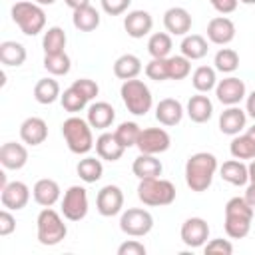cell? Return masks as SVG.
Segmentation results:
<instances>
[{
  "label": "cell",
  "mask_w": 255,
  "mask_h": 255,
  "mask_svg": "<svg viewBox=\"0 0 255 255\" xmlns=\"http://www.w3.org/2000/svg\"><path fill=\"white\" fill-rule=\"evenodd\" d=\"M217 171V157L209 151H197L185 161V183L191 191H207Z\"/></svg>",
  "instance_id": "cell-1"
},
{
  "label": "cell",
  "mask_w": 255,
  "mask_h": 255,
  "mask_svg": "<svg viewBox=\"0 0 255 255\" xmlns=\"http://www.w3.org/2000/svg\"><path fill=\"white\" fill-rule=\"evenodd\" d=\"M253 207L245 201V197H231L225 203V233L231 239H243L251 231Z\"/></svg>",
  "instance_id": "cell-2"
},
{
  "label": "cell",
  "mask_w": 255,
  "mask_h": 255,
  "mask_svg": "<svg viewBox=\"0 0 255 255\" xmlns=\"http://www.w3.org/2000/svg\"><path fill=\"white\" fill-rule=\"evenodd\" d=\"M92 129L94 128L84 118L70 116L68 120H64V124H62V135L66 139L68 149L72 153H76V155H86L96 145Z\"/></svg>",
  "instance_id": "cell-3"
},
{
  "label": "cell",
  "mask_w": 255,
  "mask_h": 255,
  "mask_svg": "<svg viewBox=\"0 0 255 255\" xmlns=\"http://www.w3.org/2000/svg\"><path fill=\"white\" fill-rule=\"evenodd\" d=\"M137 197L147 207H163L175 201V185L169 179L161 177H145L139 179Z\"/></svg>",
  "instance_id": "cell-4"
},
{
  "label": "cell",
  "mask_w": 255,
  "mask_h": 255,
  "mask_svg": "<svg viewBox=\"0 0 255 255\" xmlns=\"http://www.w3.org/2000/svg\"><path fill=\"white\" fill-rule=\"evenodd\" d=\"M10 14H12L14 24H16V26L20 28V32L26 34V36H36V34H40V32L44 30V26H46V12H44V8H42L40 4H36V2L18 0V2L12 6Z\"/></svg>",
  "instance_id": "cell-5"
},
{
  "label": "cell",
  "mask_w": 255,
  "mask_h": 255,
  "mask_svg": "<svg viewBox=\"0 0 255 255\" xmlns=\"http://www.w3.org/2000/svg\"><path fill=\"white\" fill-rule=\"evenodd\" d=\"M120 96H122V102L128 108V112L133 116H145L153 106L151 90L147 88V84H143L141 80H135V78L126 80L122 84Z\"/></svg>",
  "instance_id": "cell-6"
},
{
  "label": "cell",
  "mask_w": 255,
  "mask_h": 255,
  "mask_svg": "<svg viewBox=\"0 0 255 255\" xmlns=\"http://www.w3.org/2000/svg\"><path fill=\"white\" fill-rule=\"evenodd\" d=\"M36 235L42 245L52 247V245H58L68 235V227L56 209L44 207L36 219Z\"/></svg>",
  "instance_id": "cell-7"
},
{
  "label": "cell",
  "mask_w": 255,
  "mask_h": 255,
  "mask_svg": "<svg viewBox=\"0 0 255 255\" xmlns=\"http://www.w3.org/2000/svg\"><path fill=\"white\" fill-rule=\"evenodd\" d=\"M120 229L129 237H143L153 229V217L143 207H129L120 217Z\"/></svg>",
  "instance_id": "cell-8"
},
{
  "label": "cell",
  "mask_w": 255,
  "mask_h": 255,
  "mask_svg": "<svg viewBox=\"0 0 255 255\" xmlns=\"http://www.w3.org/2000/svg\"><path fill=\"white\" fill-rule=\"evenodd\" d=\"M88 191L82 185H70L62 197V215L68 221H80L88 215Z\"/></svg>",
  "instance_id": "cell-9"
},
{
  "label": "cell",
  "mask_w": 255,
  "mask_h": 255,
  "mask_svg": "<svg viewBox=\"0 0 255 255\" xmlns=\"http://www.w3.org/2000/svg\"><path fill=\"white\" fill-rule=\"evenodd\" d=\"M171 145V137L163 128H145L139 131L137 143L135 147L139 149V153H149V155H157L167 151Z\"/></svg>",
  "instance_id": "cell-10"
},
{
  "label": "cell",
  "mask_w": 255,
  "mask_h": 255,
  "mask_svg": "<svg viewBox=\"0 0 255 255\" xmlns=\"http://www.w3.org/2000/svg\"><path fill=\"white\" fill-rule=\"evenodd\" d=\"M124 207V191L118 185H104L96 195V209L104 217H114Z\"/></svg>",
  "instance_id": "cell-11"
},
{
  "label": "cell",
  "mask_w": 255,
  "mask_h": 255,
  "mask_svg": "<svg viewBox=\"0 0 255 255\" xmlns=\"http://www.w3.org/2000/svg\"><path fill=\"white\" fill-rule=\"evenodd\" d=\"M179 235H181V241L191 247V249H197V247H203L209 239V225L203 217H189L183 221L181 229H179Z\"/></svg>",
  "instance_id": "cell-12"
},
{
  "label": "cell",
  "mask_w": 255,
  "mask_h": 255,
  "mask_svg": "<svg viewBox=\"0 0 255 255\" xmlns=\"http://www.w3.org/2000/svg\"><path fill=\"white\" fill-rule=\"evenodd\" d=\"M215 96H217V100L223 106H239V102L247 98L245 82L239 80V78H235V76L223 78L215 86Z\"/></svg>",
  "instance_id": "cell-13"
},
{
  "label": "cell",
  "mask_w": 255,
  "mask_h": 255,
  "mask_svg": "<svg viewBox=\"0 0 255 255\" xmlns=\"http://www.w3.org/2000/svg\"><path fill=\"white\" fill-rule=\"evenodd\" d=\"M0 201L2 207L10 211H20L30 201V187L24 181H10L4 189H0Z\"/></svg>",
  "instance_id": "cell-14"
},
{
  "label": "cell",
  "mask_w": 255,
  "mask_h": 255,
  "mask_svg": "<svg viewBox=\"0 0 255 255\" xmlns=\"http://www.w3.org/2000/svg\"><path fill=\"white\" fill-rule=\"evenodd\" d=\"M191 14L181 6H171L163 12V26L171 36H185L191 30Z\"/></svg>",
  "instance_id": "cell-15"
},
{
  "label": "cell",
  "mask_w": 255,
  "mask_h": 255,
  "mask_svg": "<svg viewBox=\"0 0 255 255\" xmlns=\"http://www.w3.org/2000/svg\"><path fill=\"white\" fill-rule=\"evenodd\" d=\"M235 38V24L227 16H215L207 24V40L217 46H227Z\"/></svg>",
  "instance_id": "cell-16"
},
{
  "label": "cell",
  "mask_w": 255,
  "mask_h": 255,
  "mask_svg": "<svg viewBox=\"0 0 255 255\" xmlns=\"http://www.w3.org/2000/svg\"><path fill=\"white\" fill-rule=\"evenodd\" d=\"M124 28L128 32V36L139 40L143 36H147L153 28V18L147 10H131L128 12V16L124 18Z\"/></svg>",
  "instance_id": "cell-17"
},
{
  "label": "cell",
  "mask_w": 255,
  "mask_h": 255,
  "mask_svg": "<svg viewBox=\"0 0 255 255\" xmlns=\"http://www.w3.org/2000/svg\"><path fill=\"white\" fill-rule=\"evenodd\" d=\"M247 126V112L239 106H227L219 116V129L225 135H237Z\"/></svg>",
  "instance_id": "cell-18"
},
{
  "label": "cell",
  "mask_w": 255,
  "mask_h": 255,
  "mask_svg": "<svg viewBox=\"0 0 255 255\" xmlns=\"http://www.w3.org/2000/svg\"><path fill=\"white\" fill-rule=\"evenodd\" d=\"M183 114H185V110H183L181 102L175 98H163L155 106V120L165 128L177 126L183 120Z\"/></svg>",
  "instance_id": "cell-19"
},
{
  "label": "cell",
  "mask_w": 255,
  "mask_h": 255,
  "mask_svg": "<svg viewBox=\"0 0 255 255\" xmlns=\"http://www.w3.org/2000/svg\"><path fill=\"white\" fill-rule=\"evenodd\" d=\"M48 137V124L42 118L30 116L20 124V139L28 145H40Z\"/></svg>",
  "instance_id": "cell-20"
},
{
  "label": "cell",
  "mask_w": 255,
  "mask_h": 255,
  "mask_svg": "<svg viewBox=\"0 0 255 255\" xmlns=\"http://www.w3.org/2000/svg\"><path fill=\"white\" fill-rule=\"evenodd\" d=\"M0 163L4 169H22L28 163V149L22 143L6 141L0 147Z\"/></svg>",
  "instance_id": "cell-21"
},
{
  "label": "cell",
  "mask_w": 255,
  "mask_h": 255,
  "mask_svg": "<svg viewBox=\"0 0 255 255\" xmlns=\"http://www.w3.org/2000/svg\"><path fill=\"white\" fill-rule=\"evenodd\" d=\"M60 193H62V189H60L58 181L56 179H50V177L38 179L34 183V187H32V197L42 207H52L60 199Z\"/></svg>",
  "instance_id": "cell-22"
},
{
  "label": "cell",
  "mask_w": 255,
  "mask_h": 255,
  "mask_svg": "<svg viewBox=\"0 0 255 255\" xmlns=\"http://www.w3.org/2000/svg\"><path fill=\"white\" fill-rule=\"evenodd\" d=\"M185 114L189 116L191 122H195V124H205V122H209L211 116H213V104H211V100H209L205 94H199V92H197L195 96H191V98L187 100Z\"/></svg>",
  "instance_id": "cell-23"
},
{
  "label": "cell",
  "mask_w": 255,
  "mask_h": 255,
  "mask_svg": "<svg viewBox=\"0 0 255 255\" xmlns=\"http://www.w3.org/2000/svg\"><path fill=\"white\" fill-rule=\"evenodd\" d=\"M88 124L96 129H108L116 120V110L108 102H94L88 108Z\"/></svg>",
  "instance_id": "cell-24"
},
{
  "label": "cell",
  "mask_w": 255,
  "mask_h": 255,
  "mask_svg": "<svg viewBox=\"0 0 255 255\" xmlns=\"http://www.w3.org/2000/svg\"><path fill=\"white\" fill-rule=\"evenodd\" d=\"M126 147L118 141L116 133H110V131H104L102 135H98L96 139V153L100 159H106V161H118L122 155H124Z\"/></svg>",
  "instance_id": "cell-25"
},
{
  "label": "cell",
  "mask_w": 255,
  "mask_h": 255,
  "mask_svg": "<svg viewBox=\"0 0 255 255\" xmlns=\"http://www.w3.org/2000/svg\"><path fill=\"white\" fill-rule=\"evenodd\" d=\"M219 175L223 181L231 183V185H245L249 181V169L247 165L243 163V159H229V161H223V165L219 167Z\"/></svg>",
  "instance_id": "cell-26"
},
{
  "label": "cell",
  "mask_w": 255,
  "mask_h": 255,
  "mask_svg": "<svg viewBox=\"0 0 255 255\" xmlns=\"http://www.w3.org/2000/svg\"><path fill=\"white\" fill-rule=\"evenodd\" d=\"M131 171L137 179H145V177H159L161 171H163V165L161 161L155 157V155H149V153H139L133 163H131Z\"/></svg>",
  "instance_id": "cell-27"
},
{
  "label": "cell",
  "mask_w": 255,
  "mask_h": 255,
  "mask_svg": "<svg viewBox=\"0 0 255 255\" xmlns=\"http://www.w3.org/2000/svg\"><path fill=\"white\" fill-rule=\"evenodd\" d=\"M72 24L80 32H94L100 26V12L92 4H88L84 8H78L72 14Z\"/></svg>",
  "instance_id": "cell-28"
},
{
  "label": "cell",
  "mask_w": 255,
  "mask_h": 255,
  "mask_svg": "<svg viewBox=\"0 0 255 255\" xmlns=\"http://www.w3.org/2000/svg\"><path fill=\"white\" fill-rule=\"evenodd\" d=\"M141 72V60L135 54H122L116 62H114V74L120 80H133L137 78V74Z\"/></svg>",
  "instance_id": "cell-29"
},
{
  "label": "cell",
  "mask_w": 255,
  "mask_h": 255,
  "mask_svg": "<svg viewBox=\"0 0 255 255\" xmlns=\"http://www.w3.org/2000/svg\"><path fill=\"white\" fill-rule=\"evenodd\" d=\"M62 92H60V84L54 78H40L34 86V100L42 106L54 104L56 100H60Z\"/></svg>",
  "instance_id": "cell-30"
},
{
  "label": "cell",
  "mask_w": 255,
  "mask_h": 255,
  "mask_svg": "<svg viewBox=\"0 0 255 255\" xmlns=\"http://www.w3.org/2000/svg\"><path fill=\"white\" fill-rule=\"evenodd\" d=\"M179 50L187 60H201L205 58L209 48H207V40L201 34H185L179 44Z\"/></svg>",
  "instance_id": "cell-31"
},
{
  "label": "cell",
  "mask_w": 255,
  "mask_h": 255,
  "mask_svg": "<svg viewBox=\"0 0 255 255\" xmlns=\"http://www.w3.org/2000/svg\"><path fill=\"white\" fill-rule=\"evenodd\" d=\"M26 48L16 42V40H6L0 44V62L4 66H12V68H18L26 62Z\"/></svg>",
  "instance_id": "cell-32"
},
{
  "label": "cell",
  "mask_w": 255,
  "mask_h": 255,
  "mask_svg": "<svg viewBox=\"0 0 255 255\" xmlns=\"http://www.w3.org/2000/svg\"><path fill=\"white\" fill-rule=\"evenodd\" d=\"M217 70L211 66H197L191 74V84L199 94H207L217 86Z\"/></svg>",
  "instance_id": "cell-33"
},
{
  "label": "cell",
  "mask_w": 255,
  "mask_h": 255,
  "mask_svg": "<svg viewBox=\"0 0 255 255\" xmlns=\"http://www.w3.org/2000/svg\"><path fill=\"white\" fill-rule=\"evenodd\" d=\"M66 42H68V38H66L64 28L50 26L44 32V38H42L44 54H60V52H66Z\"/></svg>",
  "instance_id": "cell-34"
},
{
  "label": "cell",
  "mask_w": 255,
  "mask_h": 255,
  "mask_svg": "<svg viewBox=\"0 0 255 255\" xmlns=\"http://www.w3.org/2000/svg\"><path fill=\"white\" fill-rule=\"evenodd\" d=\"M76 171H78V175L84 183H96L104 175V165H102V159H96V157L88 155V157L78 161Z\"/></svg>",
  "instance_id": "cell-35"
},
{
  "label": "cell",
  "mask_w": 255,
  "mask_h": 255,
  "mask_svg": "<svg viewBox=\"0 0 255 255\" xmlns=\"http://www.w3.org/2000/svg\"><path fill=\"white\" fill-rule=\"evenodd\" d=\"M229 151L235 159H255V141L249 137L247 131L237 133L229 143Z\"/></svg>",
  "instance_id": "cell-36"
},
{
  "label": "cell",
  "mask_w": 255,
  "mask_h": 255,
  "mask_svg": "<svg viewBox=\"0 0 255 255\" xmlns=\"http://www.w3.org/2000/svg\"><path fill=\"white\" fill-rule=\"evenodd\" d=\"M171 48H173L171 34L167 32H155L147 40V52L151 58H169Z\"/></svg>",
  "instance_id": "cell-37"
},
{
  "label": "cell",
  "mask_w": 255,
  "mask_h": 255,
  "mask_svg": "<svg viewBox=\"0 0 255 255\" xmlns=\"http://www.w3.org/2000/svg\"><path fill=\"white\" fill-rule=\"evenodd\" d=\"M213 68L223 74H233L239 68V54L233 48H221L213 58Z\"/></svg>",
  "instance_id": "cell-38"
},
{
  "label": "cell",
  "mask_w": 255,
  "mask_h": 255,
  "mask_svg": "<svg viewBox=\"0 0 255 255\" xmlns=\"http://www.w3.org/2000/svg\"><path fill=\"white\" fill-rule=\"evenodd\" d=\"M60 102H62V108H64L66 112L78 114V112H82V110L88 106L90 100H88L80 90H76L74 86H70V88H66L64 94L60 96Z\"/></svg>",
  "instance_id": "cell-39"
},
{
  "label": "cell",
  "mask_w": 255,
  "mask_h": 255,
  "mask_svg": "<svg viewBox=\"0 0 255 255\" xmlns=\"http://www.w3.org/2000/svg\"><path fill=\"white\" fill-rule=\"evenodd\" d=\"M44 68L52 76H66L72 68V60L66 52L60 54H44Z\"/></svg>",
  "instance_id": "cell-40"
},
{
  "label": "cell",
  "mask_w": 255,
  "mask_h": 255,
  "mask_svg": "<svg viewBox=\"0 0 255 255\" xmlns=\"http://www.w3.org/2000/svg\"><path fill=\"white\" fill-rule=\"evenodd\" d=\"M139 131L141 128L135 124V122H122L118 128H116V137L118 141L128 149V147H133L137 143V137H139Z\"/></svg>",
  "instance_id": "cell-41"
},
{
  "label": "cell",
  "mask_w": 255,
  "mask_h": 255,
  "mask_svg": "<svg viewBox=\"0 0 255 255\" xmlns=\"http://www.w3.org/2000/svg\"><path fill=\"white\" fill-rule=\"evenodd\" d=\"M167 68H169V80H185L191 74V60H187L183 54L179 56H169L167 58Z\"/></svg>",
  "instance_id": "cell-42"
},
{
  "label": "cell",
  "mask_w": 255,
  "mask_h": 255,
  "mask_svg": "<svg viewBox=\"0 0 255 255\" xmlns=\"http://www.w3.org/2000/svg\"><path fill=\"white\" fill-rule=\"evenodd\" d=\"M145 76L153 82H165L169 80V68H167V58H151L145 64Z\"/></svg>",
  "instance_id": "cell-43"
},
{
  "label": "cell",
  "mask_w": 255,
  "mask_h": 255,
  "mask_svg": "<svg viewBox=\"0 0 255 255\" xmlns=\"http://www.w3.org/2000/svg\"><path fill=\"white\" fill-rule=\"evenodd\" d=\"M76 90H80L88 100H94L98 94H100V86L94 82V80H90V78H80V80H74V84H72Z\"/></svg>",
  "instance_id": "cell-44"
},
{
  "label": "cell",
  "mask_w": 255,
  "mask_h": 255,
  "mask_svg": "<svg viewBox=\"0 0 255 255\" xmlns=\"http://www.w3.org/2000/svg\"><path fill=\"white\" fill-rule=\"evenodd\" d=\"M100 4H102V10H104L106 14H110V16H120V14H124V12L129 8L131 0H100Z\"/></svg>",
  "instance_id": "cell-45"
},
{
  "label": "cell",
  "mask_w": 255,
  "mask_h": 255,
  "mask_svg": "<svg viewBox=\"0 0 255 255\" xmlns=\"http://www.w3.org/2000/svg\"><path fill=\"white\" fill-rule=\"evenodd\" d=\"M205 253H221V255H231L233 253V245L227 239H211L203 245Z\"/></svg>",
  "instance_id": "cell-46"
},
{
  "label": "cell",
  "mask_w": 255,
  "mask_h": 255,
  "mask_svg": "<svg viewBox=\"0 0 255 255\" xmlns=\"http://www.w3.org/2000/svg\"><path fill=\"white\" fill-rule=\"evenodd\" d=\"M147 249L137 239H128L118 247V255H145Z\"/></svg>",
  "instance_id": "cell-47"
},
{
  "label": "cell",
  "mask_w": 255,
  "mask_h": 255,
  "mask_svg": "<svg viewBox=\"0 0 255 255\" xmlns=\"http://www.w3.org/2000/svg\"><path fill=\"white\" fill-rule=\"evenodd\" d=\"M14 229H16V217L10 213V209L4 207V209L0 211V235L6 237V235H10Z\"/></svg>",
  "instance_id": "cell-48"
},
{
  "label": "cell",
  "mask_w": 255,
  "mask_h": 255,
  "mask_svg": "<svg viewBox=\"0 0 255 255\" xmlns=\"http://www.w3.org/2000/svg\"><path fill=\"white\" fill-rule=\"evenodd\" d=\"M209 2H211V6H213L221 16L235 12V8H237V4H239V0H209Z\"/></svg>",
  "instance_id": "cell-49"
},
{
  "label": "cell",
  "mask_w": 255,
  "mask_h": 255,
  "mask_svg": "<svg viewBox=\"0 0 255 255\" xmlns=\"http://www.w3.org/2000/svg\"><path fill=\"white\" fill-rule=\"evenodd\" d=\"M245 112H247V116L249 118H253L255 120V90L247 96V102H245Z\"/></svg>",
  "instance_id": "cell-50"
},
{
  "label": "cell",
  "mask_w": 255,
  "mask_h": 255,
  "mask_svg": "<svg viewBox=\"0 0 255 255\" xmlns=\"http://www.w3.org/2000/svg\"><path fill=\"white\" fill-rule=\"evenodd\" d=\"M243 197H245V201L255 209V183H249V185H247V189H245V195H243Z\"/></svg>",
  "instance_id": "cell-51"
},
{
  "label": "cell",
  "mask_w": 255,
  "mask_h": 255,
  "mask_svg": "<svg viewBox=\"0 0 255 255\" xmlns=\"http://www.w3.org/2000/svg\"><path fill=\"white\" fill-rule=\"evenodd\" d=\"M64 2H66V6L72 8V10H78V8H84V6L90 4V0H64Z\"/></svg>",
  "instance_id": "cell-52"
},
{
  "label": "cell",
  "mask_w": 255,
  "mask_h": 255,
  "mask_svg": "<svg viewBox=\"0 0 255 255\" xmlns=\"http://www.w3.org/2000/svg\"><path fill=\"white\" fill-rule=\"evenodd\" d=\"M247 169H249V183H255V159H251Z\"/></svg>",
  "instance_id": "cell-53"
},
{
  "label": "cell",
  "mask_w": 255,
  "mask_h": 255,
  "mask_svg": "<svg viewBox=\"0 0 255 255\" xmlns=\"http://www.w3.org/2000/svg\"><path fill=\"white\" fill-rule=\"evenodd\" d=\"M36 4H40V6H52L56 0H34Z\"/></svg>",
  "instance_id": "cell-54"
},
{
  "label": "cell",
  "mask_w": 255,
  "mask_h": 255,
  "mask_svg": "<svg viewBox=\"0 0 255 255\" xmlns=\"http://www.w3.org/2000/svg\"><path fill=\"white\" fill-rule=\"evenodd\" d=\"M247 133H249V137H251V139L255 141V124H253L251 128H247Z\"/></svg>",
  "instance_id": "cell-55"
},
{
  "label": "cell",
  "mask_w": 255,
  "mask_h": 255,
  "mask_svg": "<svg viewBox=\"0 0 255 255\" xmlns=\"http://www.w3.org/2000/svg\"><path fill=\"white\" fill-rule=\"evenodd\" d=\"M239 2H243V4H249V6H255V0H239Z\"/></svg>",
  "instance_id": "cell-56"
},
{
  "label": "cell",
  "mask_w": 255,
  "mask_h": 255,
  "mask_svg": "<svg viewBox=\"0 0 255 255\" xmlns=\"http://www.w3.org/2000/svg\"><path fill=\"white\" fill-rule=\"evenodd\" d=\"M16 2H18V0H16Z\"/></svg>",
  "instance_id": "cell-57"
}]
</instances>
